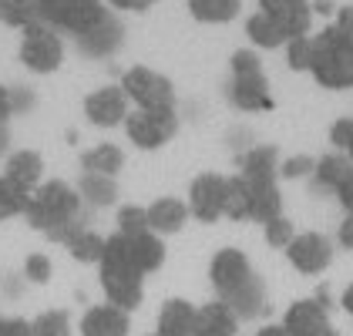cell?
Instances as JSON below:
<instances>
[{
	"label": "cell",
	"instance_id": "6da1fadb",
	"mask_svg": "<svg viewBox=\"0 0 353 336\" xmlns=\"http://www.w3.org/2000/svg\"><path fill=\"white\" fill-rule=\"evenodd\" d=\"M78 212H81V196L74 185L61 182V178H51V182H41L34 192H30V202H28V219L30 229L44 232L51 242H68L81 222H78Z\"/></svg>",
	"mask_w": 353,
	"mask_h": 336
},
{
	"label": "cell",
	"instance_id": "7a4b0ae2",
	"mask_svg": "<svg viewBox=\"0 0 353 336\" xmlns=\"http://www.w3.org/2000/svg\"><path fill=\"white\" fill-rule=\"evenodd\" d=\"M121 91L141 112L175 108V87H172V81L165 74H159L155 67H145V64H135V67H128L121 74Z\"/></svg>",
	"mask_w": 353,
	"mask_h": 336
},
{
	"label": "cell",
	"instance_id": "3957f363",
	"mask_svg": "<svg viewBox=\"0 0 353 336\" xmlns=\"http://www.w3.org/2000/svg\"><path fill=\"white\" fill-rule=\"evenodd\" d=\"M21 61L24 67L34 74H54L57 67L64 64V41L54 28L48 24H30L21 34Z\"/></svg>",
	"mask_w": 353,
	"mask_h": 336
},
{
	"label": "cell",
	"instance_id": "277c9868",
	"mask_svg": "<svg viewBox=\"0 0 353 336\" xmlns=\"http://www.w3.org/2000/svg\"><path fill=\"white\" fill-rule=\"evenodd\" d=\"M179 132V114L175 108H159V112H128L125 118V135L141 151H155L175 138Z\"/></svg>",
	"mask_w": 353,
	"mask_h": 336
},
{
	"label": "cell",
	"instance_id": "5b68a950",
	"mask_svg": "<svg viewBox=\"0 0 353 336\" xmlns=\"http://www.w3.org/2000/svg\"><path fill=\"white\" fill-rule=\"evenodd\" d=\"M225 198H229V175L202 171L189 185V216L205 225L219 222L225 216Z\"/></svg>",
	"mask_w": 353,
	"mask_h": 336
},
{
	"label": "cell",
	"instance_id": "8992f818",
	"mask_svg": "<svg viewBox=\"0 0 353 336\" xmlns=\"http://www.w3.org/2000/svg\"><path fill=\"white\" fill-rule=\"evenodd\" d=\"M286 259L303 276H320L333 259V246L323 232H296V239L286 246Z\"/></svg>",
	"mask_w": 353,
	"mask_h": 336
},
{
	"label": "cell",
	"instance_id": "52a82bcc",
	"mask_svg": "<svg viewBox=\"0 0 353 336\" xmlns=\"http://www.w3.org/2000/svg\"><path fill=\"white\" fill-rule=\"evenodd\" d=\"M128 94L121 91V84H105L98 91H91L84 98V114L91 125L98 128H114V125H125L128 118Z\"/></svg>",
	"mask_w": 353,
	"mask_h": 336
},
{
	"label": "cell",
	"instance_id": "ba28073f",
	"mask_svg": "<svg viewBox=\"0 0 353 336\" xmlns=\"http://www.w3.org/2000/svg\"><path fill=\"white\" fill-rule=\"evenodd\" d=\"M209 276H212V286H216L219 300H225V296H232V293L252 276V266H249L245 252L225 246V249H219L216 255H212V262H209Z\"/></svg>",
	"mask_w": 353,
	"mask_h": 336
},
{
	"label": "cell",
	"instance_id": "9c48e42d",
	"mask_svg": "<svg viewBox=\"0 0 353 336\" xmlns=\"http://www.w3.org/2000/svg\"><path fill=\"white\" fill-rule=\"evenodd\" d=\"M259 10L270 14L272 21L286 30V37L310 34V21H313L310 0H259Z\"/></svg>",
	"mask_w": 353,
	"mask_h": 336
},
{
	"label": "cell",
	"instance_id": "30bf717a",
	"mask_svg": "<svg viewBox=\"0 0 353 336\" xmlns=\"http://www.w3.org/2000/svg\"><path fill=\"white\" fill-rule=\"evenodd\" d=\"M279 148L276 145H252L239 158V175L249 185H272L279 175Z\"/></svg>",
	"mask_w": 353,
	"mask_h": 336
},
{
	"label": "cell",
	"instance_id": "8fae6325",
	"mask_svg": "<svg viewBox=\"0 0 353 336\" xmlns=\"http://www.w3.org/2000/svg\"><path fill=\"white\" fill-rule=\"evenodd\" d=\"M0 175L10 178L14 185L34 192V189L44 182V158H41V151H34V148H17V151H10V155L3 158V171H0Z\"/></svg>",
	"mask_w": 353,
	"mask_h": 336
},
{
	"label": "cell",
	"instance_id": "7c38bea8",
	"mask_svg": "<svg viewBox=\"0 0 353 336\" xmlns=\"http://www.w3.org/2000/svg\"><path fill=\"white\" fill-rule=\"evenodd\" d=\"M330 326L326 306L316 300H296L283 316V330L290 336H316Z\"/></svg>",
	"mask_w": 353,
	"mask_h": 336
},
{
	"label": "cell",
	"instance_id": "4fadbf2b",
	"mask_svg": "<svg viewBox=\"0 0 353 336\" xmlns=\"http://www.w3.org/2000/svg\"><path fill=\"white\" fill-rule=\"evenodd\" d=\"M145 216H148V229L155 235H175L189 222V202H182L175 196H162L145 209Z\"/></svg>",
	"mask_w": 353,
	"mask_h": 336
},
{
	"label": "cell",
	"instance_id": "5bb4252c",
	"mask_svg": "<svg viewBox=\"0 0 353 336\" xmlns=\"http://www.w3.org/2000/svg\"><path fill=\"white\" fill-rule=\"evenodd\" d=\"M132 319L128 313L111 303H98L81 316V336H128Z\"/></svg>",
	"mask_w": 353,
	"mask_h": 336
},
{
	"label": "cell",
	"instance_id": "9a60e30c",
	"mask_svg": "<svg viewBox=\"0 0 353 336\" xmlns=\"http://www.w3.org/2000/svg\"><path fill=\"white\" fill-rule=\"evenodd\" d=\"M229 101L239 108V112H266L272 108L270 98V81L266 74H249V78H232V87H229Z\"/></svg>",
	"mask_w": 353,
	"mask_h": 336
},
{
	"label": "cell",
	"instance_id": "2e32d148",
	"mask_svg": "<svg viewBox=\"0 0 353 336\" xmlns=\"http://www.w3.org/2000/svg\"><path fill=\"white\" fill-rule=\"evenodd\" d=\"M236 330H239V316L222 300L195 309V336H236Z\"/></svg>",
	"mask_w": 353,
	"mask_h": 336
},
{
	"label": "cell",
	"instance_id": "e0dca14e",
	"mask_svg": "<svg viewBox=\"0 0 353 336\" xmlns=\"http://www.w3.org/2000/svg\"><path fill=\"white\" fill-rule=\"evenodd\" d=\"M125 239H128L132 262H135V269L141 273V276H148V273L162 269V262H165V242H162V235H155V232L148 229V232L125 235Z\"/></svg>",
	"mask_w": 353,
	"mask_h": 336
},
{
	"label": "cell",
	"instance_id": "ac0fdd59",
	"mask_svg": "<svg viewBox=\"0 0 353 336\" xmlns=\"http://www.w3.org/2000/svg\"><path fill=\"white\" fill-rule=\"evenodd\" d=\"M159 336H195V306L189 300H165L159 309Z\"/></svg>",
	"mask_w": 353,
	"mask_h": 336
},
{
	"label": "cell",
	"instance_id": "d6986e66",
	"mask_svg": "<svg viewBox=\"0 0 353 336\" xmlns=\"http://www.w3.org/2000/svg\"><path fill=\"white\" fill-rule=\"evenodd\" d=\"M222 303L232 309L239 319H252V316H259V313L266 309V282L252 273V276H249L232 296H225Z\"/></svg>",
	"mask_w": 353,
	"mask_h": 336
},
{
	"label": "cell",
	"instance_id": "ffe728a7",
	"mask_svg": "<svg viewBox=\"0 0 353 336\" xmlns=\"http://www.w3.org/2000/svg\"><path fill=\"white\" fill-rule=\"evenodd\" d=\"M105 21H108V7H105V0H71L68 17H64L61 28L81 37V34H88V30H94L98 24H105Z\"/></svg>",
	"mask_w": 353,
	"mask_h": 336
},
{
	"label": "cell",
	"instance_id": "44dd1931",
	"mask_svg": "<svg viewBox=\"0 0 353 336\" xmlns=\"http://www.w3.org/2000/svg\"><path fill=\"white\" fill-rule=\"evenodd\" d=\"M74 189H78L81 202L94 205V209H108V205H114V202H118V178H111V175L84 171L81 182H78Z\"/></svg>",
	"mask_w": 353,
	"mask_h": 336
},
{
	"label": "cell",
	"instance_id": "7402d4cb",
	"mask_svg": "<svg viewBox=\"0 0 353 336\" xmlns=\"http://www.w3.org/2000/svg\"><path fill=\"white\" fill-rule=\"evenodd\" d=\"M276 216H283V196H279L276 182L272 185H249V216H245V222L266 225Z\"/></svg>",
	"mask_w": 353,
	"mask_h": 336
},
{
	"label": "cell",
	"instance_id": "603a6c76",
	"mask_svg": "<svg viewBox=\"0 0 353 336\" xmlns=\"http://www.w3.org/2000/svg\"><path fill=\"white\" fill-rule=\"evenodd\" d=\"M81 168L84 171H98V175L118 178V171L125 168V151L118 145H111V141H101V145L88 148L81 155Z\"/></svg>",
	"mask_w": 353,
	"mask_h": 336
},
{
	"label": "cell",
	"instance_id": "cb8c5ba5",
	"mask_svg": "<svg viewBox=\"0 0 353 336\" xmlns=\"http://www.w3.org/2000/svg\"><path fill=\"white\" fill-rule=\"evenodd\" d=\"M353 171V162L350 155H340V151H333V155H323V158H316V168H313V182L320 185V189H330V192H336L340 185H343V178Z\"/></svg>",
	"mask_w": 353,
	"mask_h": 336
},
{
	"label": "cell",
	"instance_id": "d4e9b609",
	"mask_svg": "<svg viewBox=\"0 0 353 336\" xmlns=\"http://www.w3.org/2000/svg\"><path fill=\"white\" fill-rule=\"evenodd\" d=\"M245 34H249V41H252L256 48H266V51L283 48V44L290 41V37H286V30L279 28L270 14H263V10H256V14L245 21Z\"/></svg>",
	"mask_w": 353,
	"mask_h": 336
},
{
	"label": "cell",
	"instance_id": "484cf974",
	"mask_svg": "<svg viewBox=\"0 0 353 336\" xmlns=\"http://www.w3.org/2000/svg\"><path fill=\"white\" fill-rule=\"evenodd\" d=\"M118 41H121V28H118L111 17L105 21V24H98L94 30H88V34H81V37H78L81 51H84V54H91V57L111 54V51L118 48Z\"/></svg>",
	"mask_w": 353,
	"mask_h": 336
},
{
	"label": "cell",
	"instance_id": "4316f807",
	"mask_svg": "<svg viewBox=\"0 0 353 336\" xmlns=\"http://www.w3.org/2000/svg\"><path fill=\"white\" fill-rule=\"evenodd\" d=\"M101 289H105V300L111 306L125 309V313L141 306V296H145L141 280H101Z\"/></svg>",
	"mask_w": 353,
	"mask_h": 336
},
{
	"label": "cell",
	"instance_id": "83f0119b",
	"mask_svg": "<svg viewBox=\"0 0 353 336\" xmlns=\"http://www.w3.org/2000/svg\"><path fill=\"white\" fill-rule=\"evenodd\" d=\"M189 14L202 24H229L239 14V0H185Z\"/></svg>",
	"mask_w": 353,
	"mask_h": 336
},
{
	"label": "cell",
	"instance_id": "f1b7e54d",
	"mask_svg": "<svg viewBox=\"0 0 353 336\" xmlns=\"http://www.w3.org/2000/svg\"><path fill=\"white\" fill-rule=\"evenodd\" d=\"M64 249L71 252L78 262H101V252H105V239L94 232V229H78L68 242H64Z\"/></svg>",
	"mask_w": 353,
	"mask_h": 336
},
{
	"label": "cell",
	"instance_id": "f546056e",
	"mask_svg": "<svg viewBox=\"0 0 353 336\" xmlns=\"http://www.w3.org/2000/svg\"><path fill=\"white\" fill-rule=\"evenodd\" d=\"M0 24L24 30L37 24V7L34 0H0Z\"/></svg>",
	"mask_w": 353,
	"mask_h": 336
},
{
	"label": "cell",
	"instance_id": "4dcf8cb0",
	"mask_svg": "<svg viewBox=\"0 0 353 336\" xmlns=\"http://www.w3.org/2000/svg\"><path fill=\"white\" fill-rule=\"evenodd\" d=\"M313 57H316V41L310 34H299L286 41V61L293 71H313Z\"/></svg>",
	"mask_w": 353,
	"mask_h": 336
},
{
	"label": "cell",
	"instance_id": "1f68e13d",
	"mask_svg": "<svg viewBox=\"0 0 353 336\" xmlns=\"http://www.w3.org/2000/svg\"><path fill=\"white\" fill-rule=\"evenodd\" d=\"M34 336H71V316L64 309H44L34 323Z\"/></svg>",
	"mask_w": 353,
	"mask_h": 336
},
{
	"label": "cell",
	"instance_id": "d6a6232c",
	"mask_svg": "<svg viewBox=\"0 0 353 336\" xmlns=\"http://www.w3.org/2000/svg\"><path fill=\"white\" fill-rule=\"evenodd\" d=\"M114 222H118V232H121V235L148 232V216H145V209H141V205H121V209H118V216H114Z\"/></svg>",
	"mask_w": 353,
	"mask_h": 336
},
{
	"label": "cell",
	"instance_id": "836d02e7",
	"mask_svg": "<svg viewBox=\"0 0 353 336\" xmlns=\"http://www.w3.org/2000/svg\"><path fill=\"white\" fill-rule=\"evenodd\" d=\"M263 235H266V242H270L272 249H286L296 239V229H293V222L286 216H276V219H270V222L263 225Z\"/></svg>",
	"mask_w": 353,
	"mask_h": 336
},
{
	"label": "cell",
	"instance_id": "e575fe53",
	"mask_svg": "<svg viewBox=\"0 0 353 336\" xmlns=\"http://www.w3.org/2000/svg\"><path fill=\"white\" fill-rule=\"evenodd\" d=\"M34 7H37V21H41V24H48V28H61V24H64V17H68L71 0H34Z\"/></svg>",
	"mask_w": 353,
	"mask_h": 336
},
{
	"label": "cell",
	"instance_id": "d590c367",
	"mask_svg": "<svg viewBox=\"0 0 353 336\" xmlns=\"http://www.w3.org/2000/svg\"><path fill=\"white\" fill-rule=\"evenodd\" d=\"M313 168H316V158H310V155H293V158H286V162H279V178H303V175H313Z\"/></svg>",
	"mask_w": 353,
	"mask_h": 336
},
{
	"label": "cell",
	"instance_id": "8d00e7d4",
	"mask_svg": "<svg viewBox=\"0 0 353 336\" xmlns=\"http://www.w3.org/2000/svg\"><path fill=\"white\" fill-rule=\"evenodd\" d=\"M249 74H263V61L256 51H236L232 54V78H249Z\"/></svg>",
	"mask_w": 353,
	"mask_h": 336
},
{
	"label": "cell",
	"instance_id": "74e56055",
	"mask_svg": "<svg viewBox=\"0 0 353 336\" xmlns=\"http://www.w3.org/2000/svg\"><path fill=\"white\" fill-rule=\"evenodd\" d=\"M24 276L30 282H48L51 280V259L44 252H30L28 259H24Z\"/></svg>",
	"mask_w": 353,
	"mask_h": 336
},
{
	"label": "cell",
	"instance_id": "f35d334b",
	"mask_svg": "<svg viewBox=\"0 0 353 336\" xmlns=\"http://www.w3.org/2000/svg\"><path fill=\"white\" fill-rule=\"evenodd\" d=\"M0 336H34L28 319L21 316H10V319H0Z\"/></svg>",
	"mask_w": 353,
	"mask_h": 336
},
{
	"label": "cell",
	"instance_id": "ab89813d",
	"mask_svg": "<svg viewBox=\"0 0 353 336\" xmlns=\"http://www.w3.org/2000/svg\"><path fill=\"white\" fill-rule=\"evenodd\" d=\"M10 105H14V114H24L34 105V94L24 87H10Z\"/></svg>",
	"mask_w": 353,
	"mask_h": 336
},
{
	"label": "cell",
	"instance_id": "60d3db41",
	"mask_svg": "<svg viewBox=\"0 0 353 336\" xmlns=\"http://www.w3.org/2000/svg\"><path fill=\"white\" fill-rule=\"evenodd\" d=\"M336 198H340V205L347 209V216H353V171L343 178V185L336 189Z\"/></svg>",
	"mask_w": 353,
	"mask_h": 336
},
{
	"label": "cell",
	"instance_id": "b9f144b4",
	"mask_svg": "<svg viewBox=\"0 0 353 336\" xmlns=\"http://www.w3.org/2000/svg\"><path fill=\"white\" fill-rule=\"evenodd\" d=\"M336 239H340V246H343V249H353V216H347V219L340 222Z\"/></svg>",
	"mask_w": 353,
	"mask_h": 336
},
{
	"label": "cell",
	"instance_id": "7bdbcfd3",
	"mask_svg": "<svg viewBox=\"0 0 353 336\" xmlns=\"http://www.w3.org/2000/svg\"><path fill=\"white\" fill-rule=\"evenodd\" d=\"M10 114H14V105H10V87H3V84H0V125H7V121H10Z\"/></svg>",
	"mask_w": 353,
	"mask_h": 336
},
{
	"label": "cell",
	"instance_id": "ee69618b",
	"mask_svg": "<svg viewBox=\"0 0 353 336\" xmlns=\"http://www.w3.org/2000/svg\"><path fill=\"white\" fill-rule=\"evenodd\" d=\"M108 7H118V10H141V0H105Z\"/></svg>",
	"mask_w": 353,
	"mask_h": 336
},
{
	"label": "cell",
	"instance_id": "f6af8a7d",
	"mask_svg": "<svg viewBox=\"0 0 353 336\" xmlns=\"http://www.w3.org/2000/svg\"><path fill=\"white\" fill-rule=\"evenodd\" d=\"M7 148H10V132L7 125H0V158H7Z\"/></svg>",
	"mask_w": 353,
	"mask_h": 336
},
{
	"label": "cell",
	"instance_id": "bcb514c9",
	"mask_svg": "<svg viewBox=\"0 0 353 336\" xmlns=\"http://www.w3.org/2000/svg\"><path fill=\"white\" fill-rule=\"evenodd\" d=\"M256 336H290V333H286L283 323H279V326H263V330H256Z\"/></svg>",
	"mask_w": 353,
	"mask_h": 336
},
{
	"label": "cell",
	"instance_id": "7dc6e473",
	"mask_svg": "<svg viewBox=\"0 0 353 336\" xmlns=\"http://www.w3.org/2000/svg\"><path fill=\"white\" fill-rule=\"evenodd\" d=\"M343 309H347V313L353 316V282L347 286V293H343Z\"/></svg>",
	"mask_w": 353,
	"mask_h": 336
},
{
	"label": "cell",
	"instance_id": "c3c4849f",
	"mask_svg": "<svg viewBox=\"0 0 353 336\" xmlns=\"http://www.w3.org/2000/svg\"><path fill=\"white\" fill-rule=\"evenodd\" d=\"M316 336H340V333H336V330H333V326H326L323 333H316Z\"/></svg>",
	"mask_w": 353,
	"mask_h": 336
},
{
	"label": "cell",
	"instance_id": "681fc988",
	"mask_svg": "<svg viewBox=\"0 0 353 336\" xmlns=\"http://www.w3.org/2000/svg\"><path fill=\"white\" fill-rule=\"evenodd\" d=\"M152 3H155V0H141V10H145V7H152Z\"/></svg>",
	"mask_w": 353,
	"mask_h": 336
},
{
	"label": "cell",
	"instance_id": "f907efd6",
	"mask_svg": "<svg viewBox=\"0 0 353 336\" xmlns=\"http://www.w3.org/2000/svg\"><path fill=\"white\" fill-rule=\"evenodd\" d=\"M3 219H7V212H3V205H0V222H3Z\"/></svg>",
	"mask_w": 353,
	"mask_h": 336
},
{
	"label": "cell",
	"instance_id": "816d5d0a",
	"mask_svg": "<svg viewBox=\"0 0 353 336\" xmlns=\"http://www.w3.org/2000/svg\"><path fill=\"white\" fill-rule=\"evenodd\" d=\"M152 336H159V333H152Z\"/></svg>",
	"mask_w": 353,
	"mask_h": 336
},
{
	"label": "cell",
	"instance_id": "f5cc1de1",
	"mask_svg": "<svg viewBox=\"0 0 353 336\" xmlns=\"http://www.w3.org/2000/svg\"><path fill=\"white\" fill-rule=\"evenodd\" d=\"M0 319H3V316H0Z\"/></svg>",
	"mask_w": 353,
	"mask_h": 336
}]
</instances>
